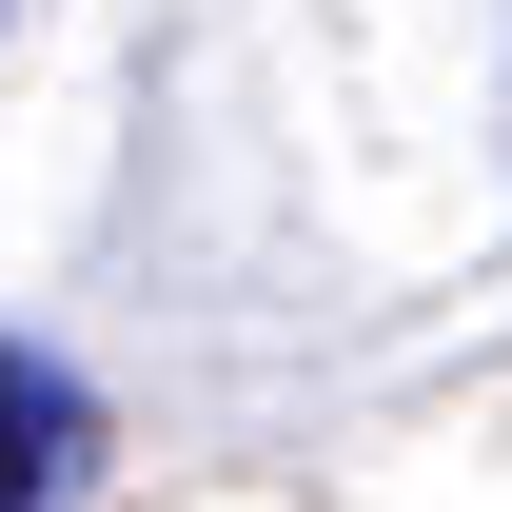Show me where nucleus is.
<instances>
[{"mask_svg": "<svg viewBox=\"0 0 512 512\" xmlns=\"http://www.w3.org/2000/svg\"><path fill=\"white\" fill-rule=\"evenodd\" d=\"M79 473H99V394H79V355L0 335V512H79Z\"/></svg>", "mask_w": 512, "mask_h": 512, "instance_id": "nucleus-1", "label": "nucleus"}, {"mask_svg": "<svg viewBox=\"0 0 512 512\" xmlns=\"http://www.w3.org/2000/svg\"><path fill=\"white\" fill-rule=\"evenodd\" d=\"M0 40H20V0H0Z\"/></svg>", "mask_w": 512, "mask_h": 512, "instance_id": "nucleus-2", "label": "nucleus"}]
</instances>
